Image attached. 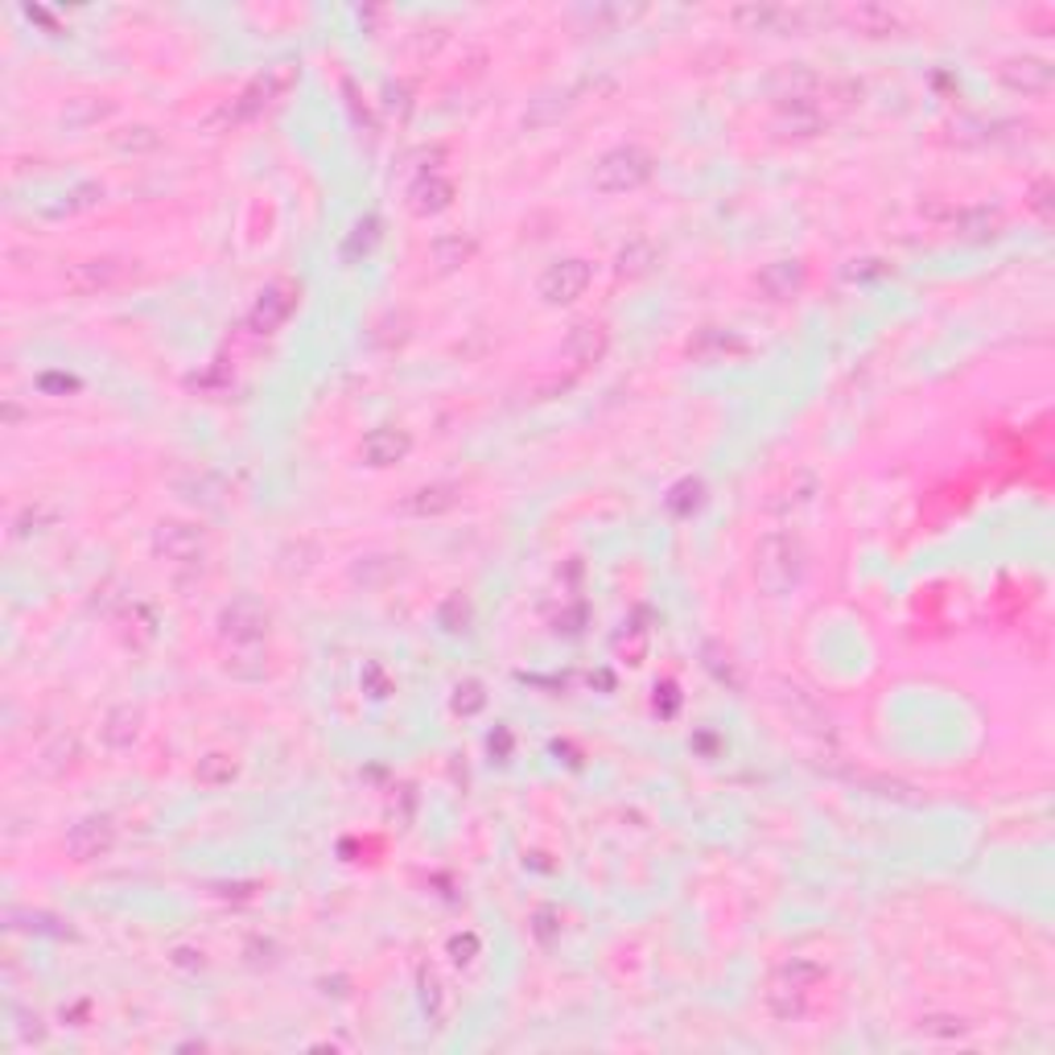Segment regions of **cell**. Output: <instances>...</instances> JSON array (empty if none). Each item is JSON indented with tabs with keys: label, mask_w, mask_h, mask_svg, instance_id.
Listing matches in <instances>:
<instances>
[{
	"label": "cell",
	"mask_w": 1055,
	"mask_h": 1055,
	"mask_svg": "<svg viewBox=\"0 0 1055 1055\" xmlns=\"http://www.w3.org/2000/svg\"><path fill=\"white\" fill-rule=\"evenodd\" d=\"M375 240H380V223H375V219H363L359 227H355L351 243H347V256H355V248H359V243H363V252H368V248Z\"/></svg>",
	"instance_id": "7402d4cb"
},
{
	"label": "cell",
	"mask_w": 1055,
	"mask_h": 1055,
	"mask_svg": "<svg viewBox=\"0 0 1055 1055\" xmlns=\"http://www.w3.org/2000/svg\"><path fill=\"white\" fill-rule=\"evenodd\" d=\"M99 734H104V746L116 751V755L129 751L132 742H136V734H141V709L136 705H116L108 718H104V730Z\"/></svg>",
	"instance_id": "4fadbf2b"
},
{
	"label": "cell",
	"mask_w": 1055,
	"mask_h": 1055,
	"mask_svg": "<svg viewBox=\"0 0 1055 1055\" xmlns=\"http://www.w3.org/2000/svg\"><path fill=\"white\" fill-rule=\"evenodd\" d=\"M759 289L771 301H788V297H796L800 289H804V264L800 260H776V264H767L759 273Z\"/></svg>",
	"instance_id": "8fae6325"
},
{
	"label": "cell",
	"mask_w": 1055,
	"mask_h": 1055,
	"mask_svg": "<svg viewBox=\"0 0 1055 1055\" xmlns=\"http://www.w3.org/2000/svg\"><path fill=\"white\" fill-rule=\"evenodd\" d=\"M236 759L227 755V751H211L206 759H199V771H194V779L203 783V788H223V783H231L236 779Z\"/></svg>",
	"instance_id": "e0dca14e"
},
{
	"label": "cell",
	"mask_w": 1055,
	"mask_h": 1055,
	"mask_svg": "<svg viewBox=\"0 0 1055 1055\" xmlns=\"http://www.w3.org/2000/svg\"><path fill=\"white\" fill-rule=\"evenodd\" d=\"M607 347H611V334H607V326H598V322H582V326H574L570 338H565V355L574 359L577 368L598 363V359L607 355Z\"/></svg>",
	"instance_id": "30bf717a"
},
{
	"label": "cell",
	"mask_w": 1055,
	"mask_h": 1055,
	"mask_svg": "<svg viewBox=\"0 0 1055 1055\" xmlns=\"http://www.w3.org/2000/svg\"><path fill=\"white\" fill-rule=\"evenodd\" d=\"M408 449H412V442H408L405 429H371L368 437H363V458H368V466L400 463Z\"/></svg>",
	"instance_id": "7c38bea8"
},
{
	"label": "cell",
	"mask_w": 1055,
	"mask_h": 1055,
	"mask_svg": "<svg viewBox=\"0 0 1055 1055\" xmlns=\"http://www.w3.org/2000/svg\"><path fill=\"white\" fill-rule=\"evenodd\" d=\"M651 153L639 145H619L611 153L598 157L594 166V190L602 194H627V190H639V185L651 178Z\"/></svg>",
	"instance_id": "3957f363"
},
{
	"label": "cell",
	"mask_w": 1055,
	"mask_h": 1055,
	"mask_svg": "<svg viewBox=\"0 0 1055 1055\" xmlns=\"http://www.w3.org/2000/svg\"><path fill=\"white\" fill-rule=\"evenodd\" d=\"M1002 79H1006L1015 92L1043 95L1047 87H1052V67H1047V62H1039V58H1015V62H1006V67H1002Z\"/></svg>",
	"instance_id": "5bb4252c"
},
{
	"label": "cell",
	"mask_w": 1055,
	"mask_h": 1055,
	"mask_svg": "<svg viewBox=\"0 0 1055 1055\" xmlns=\"http://www.w3.org/2000/svg\"><path fill=\"white\" fill-rule=\"evenodd\" d=\"M590 277L594 273L586 260H556V264H549V268L540 273L537 293L544 297L549 305H570V301H577V297L586 293Z\"/></svg>",
	"instance_id": "8992f818"
},
{
	"label": "cell",
	"mask_w": 1055,
	"mask_h": 1055,
	"mask_svg": "<svg viewBox=\"0 0 1055 1055\" xmlns=\"http://www.w3.org/2000/svg\"><path fill=\"white\" fill-rule=\"evenodd\" d=\"M116 846V825L111 816H87L79 820L71 834H67V850H71L74 862H95Z\"/></svg>",
	"instance_id": "52a82bcc"
},
{
	"label": "cell",
	"mask_w": 1055,
	"mask_h": 1055,
	"mask_svg": "<svg viewBox=\"0 0 1055 1055\" xmlns=\"http://www.w3.org/2000/svg\"><path fill=\"white\" fill-rule=\"evenodd\" d=\"M129 277H132V268L124 264V260L92 256V260H74L71 268L62 273V285H67L74 297H99V293L120 289Z\"/></svg>",
	"instance_id": "277c9868"
},
{
	"label": "cell",
	"mask_w": 1055,
	"mask_h": 1055,
	"mask_svg": "<svg viewBox=\"0 0 1055 1055\" xmlns=\"http://www.w3.org/2000/svg\"><path fill=\"white\" fill-rule=\"evenodd\" d=\"M475 936H466V940H454V961L463 964V961H470V952H475Z\"/></svg>",
	"instance_id": "603a6c76"
},
{
	"label": "cell",
	"mask_w": 1055,
	"mask_h": 1055,
	"mask_svg": "<svg viewBox=\"0 0 1055 1055\" xmlns=\"http://www.w3.org/2000/svg\"><path fill=\"white\" fill-rule=\"evenodd\" d=\"M820 982H825V969H820V964L804 961V957L783 961L776 973H771V982H767V1006L776 1010L779 1019H800L804 1006H808V994H813Z\"/></svg>",
	"instance_id": "7a4b0ae2"
},
{
	"label": "cell",
	"mask_w": 1055,
	"mask_h": 1055,
	"mask_svg": "<svg viewBox=\"0 0 1055 1055\" xmlns=\"http://www.w3.org/2000/svg\"><path fill=\"white\" fill-rule=\"evenodd\" d=\"M449 199H454V185L445 182V178H437V173L417 178L412 190H408V206H412L417 215H437V211L449 206Z\"/></svg>",
	"instance_id": "9a60e30c"
},
{
	"label": "cell",
	"mask_w": 1055,
	"mask_h": 1055,
	"mask_svg": "<svg viewBox=\"0 0 1055 1055\" xmlns=\"http://www.w3.org/2000/svg\"><path fill=\"white\" fill-rule=\"evenodd\" d=\"M920 1035L940 1039V1043H957V1039L969 1035V1022L957 1019V1015H927V1019H920Z\"/></svg>",
	"instance_id": "ac0fdd59"
},
{
	"label": "cell",
	"mask_w": 1055,
	"mask_h": 1055,
	"mask_svg": "<svg viewBox=\"0 0 1055 1055\" xmlns=\"http://www.w3.org/2000/svg\"><path fill=\"white\" fill-rule=\"evenodd\" d=\"M293 305H297L293 285H273V289H264V293L256 297V305H252V326H256L260 334L277 331L280 322L293 314Z\"/></svg>",
	"instance_id": "ba28073f"
},
{
	"label": "cell",
	"mask_w": 1055,
	"mask_h": 1055,
	"mask_svg": "<svg viewBox=\"0 0 1055 1055\" xmlns=\"http://www.w3.org/2000/svg\"><path fill=\"white\" fill-rule=\"evenodd\" d=\"M482 705H487V693H482L479 681H466V685H458V693H454V709H458V714H466V718H470V714H479Z\"/></svg>",
	"instance_id": "44dd1931"
},
{
	"label": "cell",
	"mask_w": 1055,
	"mask_h": 1055,
	"mask_svg": "<svg viewBox=\"0 0 1055 1055\" xmlns=\"http://www.w3.org/2000/svg\"><path fill=\"white\" fill-rule=\"evenodd\" d=\"M470 252H475V243L463 240V236H445V240L433 243V256L442 268H458L463 260H470Z\"/></svg>",
	"instance_id": "ffe728a7"
},
{
	"label": "cell",
	"mask_w": 1055,
	"mask_h": 1055,
	"mask_svg": "<svg viewBox=\"0 0 1055 1055\" xmlns=\"http://www.w3.org/2000/svg\"><path fill=\"white\" fill-rule=\"evenodd\" d=\"M219 635L231 644V648H243V644H264V635H268V611H264V602H260V598H252V594H240L231 607H223Z\"/></svg>",
	"instance_id": "5b68a950"
},
{
	"label": "cell",
	"mask_w": 1055,
	"mask_h": 1055,
	"mask_svg": "<svg viewBox=\"0 0 1055 1055\" xmlns=\"http://www.w3.org/2000/svg\"><path fill=\"white\" fill-rule=\"evenodd\" d=\"M651 260H656V248H651V240H631L623 252H619V273L623 277H639V273H648Z\"/></svg>",
	"instance_id": "d6986e66"
},
{
	"label": "cell",
	"mask_w": 1055,
	"mask_h": 1055,
	"mask_svg": "<svg viewBox=\"0 0 1055 1055\" xmlns=\"http://www.w3.org/2000/svg\"><path fill=\"white\" fill-rule=\"evenodd\" d=\"M458 503V487H449V482H433V487H421L412 500L405 503L412 516H442V512H449Z\"/></svg>",
	"instance_id": "2e32d148"
},
{
	"label": "cell",
	"mask_w": 1055,
	"mask_h": 1055,
	"mask_svg": "<svg viewBox=\"0 0 1055 1055\" xmlns=\"http://www.w3.org/2000/svg\"><path fill=\"white\" fill-rule=\"evenodd\" d=\"M157 553H166L169 561H199L203 556V537H199V528L169 519V524L157 528Z\"/></svg>",
	"instance_id": "9c48e42d"
},
{
	"label": "cell",
	"mask_w": 1055,
	"mask_h": 1055,
	"mask_svg": "<svg viewBox=\"0 0 1055 1055\" xmlns=\"http://www.w3.org/2000/svg\"><path fill=\"white\" fill-rule=\"evenodd\" d=\"M804 574V549L792 532H767L755 549V582L771 598L788 594Z\"/></svg>",
	"instance_id": "6da1fadb"
}]
</instances>
